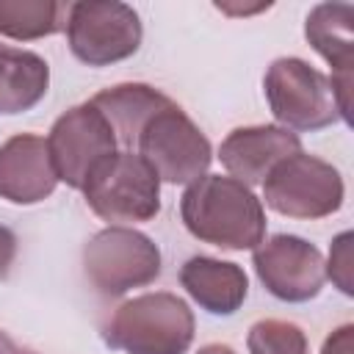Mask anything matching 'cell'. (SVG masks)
<instances>
[{"label": "cell", "mask_w": 354, "mask_h": 354, "mask_svg": "<svg viewBox=\"0 0 354 354\" xmlns=\"http://www.w3.org/2000/svg\"><path fill=\"white\" fill-rule=\"evenodd\" d=\"M354 6L348 3H321L307 14L304 36L313 50L332 66V94L340 119L348 122L351 108V69H354Z\"/></svg>", "instance_id": "cell-11"}, {"label": "cell", "mask_w": 354, "mask_h": 354, "mask_svg": "<svg viewBox=\"0 0 354 354\" xmlns=\"http://www.w3.org/2000/svg\"><path fill=\"white\" fill-rule=\"evenodd\" d=\"M91 105L113 127L116 144L127 147V152H130V147H136L138 133L144 130V124L158 111L171 105V100L163 91L152 88L147 83H119V86H111V88L94 94Z\"/></svg>", "instance_id": "cell-15"}, {"label": "cell", "mask_w": 354, "mask_h": 354, "mask_svg": "<svg viewBox=\"0 0 354 354\" xmlns=\"http://www.w3.org/2000/svg\"><path fill=\"white\" fill-rule=\"evenodd\" d=\"M0 354H39V351H33V348H28V346L17 343L8 332H3V329H0Z\"/></svg>", "instance_id": "cell-22"}, {"label": "cell", "mask_w": 354, "mask_h": 354, "mask_svg": "<svg viewBox=\"0 0 354 354\" xmlns=\"http://www.w3.org/2000/svg\"><path fill=\"white\" fill-rule=\"evenodd\" d=\"M83 271L102 296L144 288L160 274V249L144 232L127 227L100 230L83 249Z\"/></svg>", "instance_id": "cell-7"}, {"label": "cell", "mask_w": 354, "mask_h": 354, "mask_svg": "<svg viewBox=\"0 0 354 354\" xmlns=\"http://www.w3.org/2000/svg\"><path fill=\"white\" fill-rule=\"evenodd\" d=\"M102 340L127 354H185L194 340V313L174 293H144L111 315Z\"/></svg>", "instance_id": "cell-2"}, {"label": "cell", "mask_w": 354, "mask_h": 354, "mask_svg": "<svg viewBox=\"0 0 354 354\" xmlns=\"http://www.w3.org/2000/svg\"><path fill=\"white\" fill-rule=\"evenodd\" d=\"M321 354H354V326H351V324L337 326V329L324 340Z\"/></svg>", "instance_id": "cell-20"}, {"label": "cell", "mask_w": 354, "mask_h": 354, "mask_svg": "<svg viewBox=\"0 0 354 354\" xmlns=\"http://www.w3.org/2000/svg\"><path fill=\"white\" fill-rule=\"evenodd\" d=\"M252 263L266 290L282 301H310L326 282L324 254L299 235H274L263 241Z\"/></svg>", "instance_id": "cell-10"}, {"label": "cell", "mask_w": 354, "mask_h": 354, "mask_svg": "<svg viewBox=\"0 0 354 354\" xmlns=\"http://www.w3.org/2000/svg\"><path fill=\"white\" fill-rule=\"evenodd\" d=\"M50 86V66L41 55L0 44V113L30 111Z\"/></svg>", "instance_id": "cell-16"}, {"label": "cell", "mask_w": 354, "mask_h": 354, "mask_svg": "<svg viewBox=\"0 0 354 354\" xmlns=\"http://www.w3.org/2000/svg\"><path fill=\"white\" fill-rule=\"evenodd\" d=\"M80 191L88 207L111 224L152 221L160 213V180L133 149H122L100 160Z\"/></svg>", "instance_id": "cell-3"}, {"label": "cell", "mask_w": 354, "mask_h": 354, "mask_svg": "<svg viewBox=\"0 0 354 354\" xmlns=\"http://www.w3.org/2000/svg\"><path fill=\"white\" fill-rule=\"evenodd\" d=\"M332 277V282L346 293L351 296V232H343L332 241V249H329V266H324Z\"/></svg>", "instance_id": "cell-19"}, {"label": "cell", "mask_w": 354, "mask_h": 354, "mask_svg": "<svg viewBox=\"0 0 354 354\" xmlns=\"http://www.w3.org/2000/svg\"><path fill=\"white\" fill-rule=\"evenodd\" d=\"M296 152H301L299 136L279 124L238 127L218 147L221 166L243 185L263 183L279 160H285Z\"/></svg>", "instance_id": "cell-12"}, {"label": "cell", "mask_w": 354, "mask_h": 354, "mask_svg": "<svg viewBox=\"0 0 354 354\" xmlns=\"http://www.w3.org/2000/svg\"><path fill=\"white\" fill-rule=\"evenodd\" d=\"M180 216L194 238L230 252L257 249L266 235L260 199L235 177L202 174L194 180L180 199Z\"/></svg>", "instance_id": "cell-1"}, {"label": "cell", "mask_w": 354, "mask_h": 354, "mask_svg": "<svg viewBox=\"0 0 354 354\" xmlns=\"http://www.w3.org/2000/svg\"><path fill=\"white\" fill-rule=\"evenodd\" d=\"M138 155L163 183H194L199 180L213 158L210 141L191 122L180 105H166L158 111L138 133Z\"/></svg>", "instance_id": "cell-8"}, {"label": "cell", "mask_w": 354, "mask_h": 354, "mask_svg": "<svg viewBox=\"0 0 354 354\" xmlns=\"http://www.w3.org/2000/svg\"><path fill=\"white\" fill-rule=\"evenodd\" d=\"M66 41L77 61L88 66H108L138 50L141 19L133 6L116 0L69 3Z\"/></svg>", "instance_id": "cell-6"}, {"label": "cell", "mask_w": 354, "mask_h": 354, "mask_svg": "<svg viewBox=\"0 0 354 354\" xmlns=\"http://www.w3.org/2000/svg\"><path fill=\"white\" fill-rule=\"evenodd\" d=\"M180 285L202 310L213 315H232L249 293L243 268L216 257H191L180 268Z\"/></svg>", "instance_id": "cell-14"}, {"label": "cell", "mask_w": 354, "mask_h": 354, "mask_svg": "<svg viewBox=\"0 0 354 354\" xmlns=\"http://www.w3.org/2000/svg\"><path fill=\"white\" fill-rule=\"evenodd\" d=\"M14 254H17V238L8 227L0 224V277L8 274V268L14 263Z\"/></svg>", "instance_id": "cell-21"}, {"label": "cell", "mask_w": 354, "mask_h": 354, "mask_svg": "<svg viewBox=\"0 0 354 354\" xmlns=\"http://www.w3.org/2000/svg\"><path fill=\"white\" fill-rule=\"evenodd\" d=\"M58 185L47 141L30 133L11 136L0 147V196L14 205H36Z\"/></svg>", "instance_id": "cell-13"}, {"label": "cell", "mask_w": 354, "mask_h": 354, "mask_svg": "<svg viewBox=\"0 0 354 354\" xmlns=\"http://www.w3.org/2000/svg\"><path fill=\"white\" fill-rule=\"evenodd\" d=\"M69 3L55 0H0V36L33 41L66 30Z\"/></svg>", "instance_id": "cell-17"}, {"label": "cell", "mask_w": 354, "mask_h": 354, "mask_svg": "<svg viewBox=\"0 0 354 354\" xmlns=\"http://www.w3.org/2000/svg\"><path fill=\"white\" fill-rule=\"evenodd\" d=\"M246 346L249 354H310L304 332L296 324L279 318L257 321L249 329Z\"/></svg>", "instance_id": "cell-18"}, {"label": "cell", "mask_w": 354, "mask_h": 354, "mask_svg": "<svg viewBox=\"0 0 354 354\" xmlns=\"http://www.w3.org/2000/svg\"><path fill=\"white\" fill-rule=\"evenodd\" d=\"M263 199L271 210L290 218H324L343 205V177L332 163L296 152L268 171Z\"/></svg>", "instance_id": "cell-5"}, {"label": "cell", "mask_w": 354, "mask_h": 354, "mask_svg": "<svg viewBox=\"0 0 354 354\" xmlns=\"http://www.w3.org/2000/svg\"><path fill=\"white\" fill-rule=\"evenodd\" d=\"M196 354H235L230 346H224V343H207V346H202Z\"/></svg>", "instance_id": "cell-23"}, {"label": "cell", "mask_w": 354, "mask_h": 354, "mask_svg": "<svg viewBox=\"0 0 354 354\" xmlns=\"http://www.w3.org/2000/svg\"><path fill=\"white\" fill-rule=\"evenodd\" d=\"M266 100L285 130H321L340 119L332 83L301 58H277L263 77Z\"/></svg>", "instance_id": "cell-4"}, {"label": "cell", "mask_w": 354, "mask_h": 354, "mask_svg": "<svg viewBox=\"0 0 354 354\" xmlns=\"http://www.w3.org/2000/svg\"><path fill=\"white\" fill-rule=\"evenodd\" d=\"M53 171L69 188H83L88 171L116 152V136L108 119L91 105H75L55 119L47 136Z\"/></svg>", "instance_id": "cell-9"}]
</instances>
